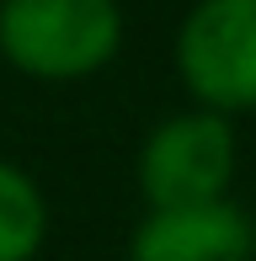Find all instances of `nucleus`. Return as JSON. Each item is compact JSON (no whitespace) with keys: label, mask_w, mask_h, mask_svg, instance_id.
<instances>
[{"label":"nucleus","mask_w":256,"mask_h":261,"mask_svg":"<svg viewBox=\"0 0 256 261\" xmlns=\"http://www.w3.org/2000/svg\"><path fill=\"white\" fill-rule=\"evenodd\" d=\"M123 43L118 0H0V54L32 80H86Z\"/></svg>","instance_id":"1"},{"label":"nucleus","mask_w":256,"mask_h":261,"mask_svg":"<svg viewBox=\"0 0 256 261\" xmlns=\"http://www.w3.org/2000/svg\"><path fill=\"white\" fill-rule=\"evenodd\" d=\"M235 181V128L224 112H176L139 149V187L149 208L219 203Z\"/></svg>","instance_id":"2"},{"label":"nucleus","mask_w":256,"mask_h":261,"mask_svg":"<svg viewBox=\"0 0 256 261\" xmlns=\"http://www.w3.org/2000/svg\"><path fill=\"white\" fill-rule=\"evenodd\" d=\"M182 86L208 112L256 107V0H197L176 32Z\"/></svg>","instance_id":"3"},{"label":"nucleus","mask_w":256,"mask_h":261,"mask_svg":"<svg viewBox=\"0 0 256 261\" xmlns=\"http://www.w3.org/2000/svg\"><path fill=\"white\" fill-rule=\"evenodd\" d=\"M256 224L229 197L187 208H149L128 240V261H251Z\"/></svg>","instance_id":"4"},{"label":"nucleus","mask_w":256,"mask_h":261,"mask_svg":"<svg viewBox=\"0 0 256 261\" xmlns=\"http://www.w3.org/2000/svg\"><path fill=\"white\" fill-rule=\"evenodd\" d=\"M48 240L43 187L21 165L0 160V261H32Z\"/></svg>","instance_id":"5"}]
</instances>
